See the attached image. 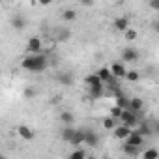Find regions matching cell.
<instances>
[{
  "instance_id": "d6a6232c",
  "label": "cell",
  "mask_w": 159,
  "mask_h": 159,
  "mask_svg": "<svg viewBox=\"0 0 159 159\" xmlns=\"http://www.w3.org/2000/svg\"><path fill=\"white\" fill-rule=\"evenodd\" d=\"M103 159H111V157H103Z\"/></svg>"
},
{
  "instance_id": "4fadbf2b",
  "label": "cell",
  "mask_w": 159,
  "mask_h": 159,
  "mask_svg": "<svg viewBox=\"0 0 159 159\" xmlns=\"http://www.w3.org/2000/svg\"><path fill=\"white\" fill-rule=\"evenodd\" d=\"M11 25H13V28H15V30H23V28L26 26V19H25L23 15H13Z\"/></svg>"
},
{
  "instance_id": "f546056e",
  "label": "cell",
  "mask_w": 159,
  "mask_h": 159,
  "mask_svg": "<svg viewBox=\"0 0 159 159\" xmlns=\"http://www.w3.org/2000/svg\"><path fill=\"white\" fill-rule=\"evenodd\" d=\"M150 6H152L153 10H159V4H157V2H150Z\"/></svg>"
},
{
  "instance_id": "7402d4cb",
  "label": "cell",
  "mask_w": 159,
  "mask_h": 159,
  "mask_svg": "<svg viewBox=\"0 0 159 159\" xmlns=\"http://www.w3.org/2000/svg\"><path fill=\"white\" fill-rule=\"evenodd\" d=\"M62 19L64 21H75L77 19V11L75 10H64L62 11Z\"/></svg>"
},
{
  "instance_id": "5bb4252c",
  "label": "cell",
  "mask_w": 159,
  "mask_h": 159,
  "mask_svg": "<svg viewBox=\"0 0 159 159\" xmlns=\"http://www.w3.org/2000/svg\"><path fill=\"white\" fill-rule=\"evenodd\" d=\"M140 159H159V152L155 148H148V150L140 152Z\"/></svg>"
},
{
  "instance_id": "1f68e13d",
  "label": "cell",
  "mask_w": 159,
  "mask_h": 159,
  "mask_svg": "<svg viewBox=\"0 0 159 159\" xmlns=\"http://www.w3.org/2000/svg\"><path fill=\"white\" fill-rule=\"evenodd\" d=\"M86 159H94V157H86Z\"/></svg>"
},
{
  "instance_id": "cb8c5ba5",
  "label": "cell",
  "mask_w": 159,
  "mask_h": 159,
  "mask_svg": "<svg viewBox=\"0 0 159 159\" xmlns=\"http://www.w3.org/2000/svg\"><path fill=\"white\" fill-rule=\"evenodd\" d=\"M69 144H73V146L83 144V129H81V131H77V129H75V135H73V139H71Z\"/></svg>"
},
{
  "instance_id": "52a82bcc",
  "label": "cell",
  "mask_w": 159,
  "mask_h": 159,
  "mask_svg": "<svg viewBox=\"0 0 159 159\" xmlns=\"http://www.w3.org/2000/svg\"><path fill=\"white\" fill-rule=\"evenodd\" d=\"M142 109H144V101H142L140 98H131V99H127V111L139 114Z\"/></svg>"
},
{
  "instance_id": "83f0119b",
  "label": "cell",
  "mask_w": 159,
  "mask_h": 159,
  "mask_svg": "<svg viewBox=\"0 0 159 159\" xmlns=\"http://www.w3.org/2000/svg\"><path fill=\"white\" fill-rule=\"evenodd\" d=\"M139 125H140L139 133H140L142 137H146V135H152V129H150V125H148V124H140V122H139Z\"/></svg>"
},
{
  "instance_id": "9a60e30c",
  "label": "cell",
  "mask_w": 159,
  "mask_h": 159,
  "mask_svg": "<svg viewBox=\"0 0 159 159\" xmlns=\"http://www.w3.org/2000/svg\"><path fill=\"white\" fill-rule=\"evenodd\" d=\"M73 112H69V111H64L62 114H60V120H62V124L66 125V127H69L71 125V122H73Z\"/></svg>"
},
{
  "instance_id": "44dd1931",
  "label": "cell",
  "mask_w": 159,
  "mask_h": 159,
  "mask_svg": "<svg viewBox=\"0 0 159 159\" xmlns=\"http://www.w3.org/2000/svg\"><path fill=\"white\" fill-rule=\"evenodd\" d=\"M124 79H127L129 83H137L139 79H140V75H139V71H135V69H129L127 73H125V77Z\"/></svg>"
},
{
  "instance_id": "d6986e66",
  "label": "cell",
  "mask_w": 159,
  "mask_h": 159,
  "mask_svg": "<svg viewBox=\"0 0 159 159\" xmlns=\"http://www.w3.org/2000/svg\"><path fill=\"white\" fill-rule=\"evenodd\" d=\"M73 135H75V129H73V127H64V129H62V140L71 142Z\"/></svg>"
},
{
  "instance_id": "ba28073f",
  "label": "cell",
  "mask_w": 159,
  "mask_h": 159,
  "mask_svg": "<svg viewBox=\"0 0 159 159\" xmlns=\"http://www.w3.org/2000/svg\"><path fill=\"white\" fill-rule=\"evenodd\" d=\"M96 75L99 77V81H101L103 84H105V83H107V84H114V83H116V79H114V77L111 75L109 67H101V69H99V71H98Z\"/></svg>"
},
{
  "instance_id": "484cf974",
  "label": "cell",
  "mask_w": 159,
  "mask_h": 159,
  "mask_svg": "<svg viewBox=\"0 0 159 159\" xmlns=\"http://www.w3.org/2000/svg\"><path fill=\"white\" fill-rule=\"evenodd\" d=\"M36 94H38V92H36V88H34V86H26V88H25V92H23V96H25L26 99L36 98Z\"/></svg>"
},
{
  "instance_id": "d4e9b609",
  "label": "cell",
  "mask_w": 159,
  "mask_h": 159,
  "mask_svg": "<svg viewBox=\"0 0 159 159\" xmlns=\"http://www.w3.org/2000/svg\"><path fill=\"white\" fill-rule=\"evenodd\" d=\"M137 36H139V34H137V30H133V28H127V30L124 32V38H125L127 41H135Z\"/></svg>"
},
{
  "instance_id": "8fae6325",
  "label": "cell",
  "mask_w": 159,
  "mask_h": 159,
  "mask_svg": "<svg viewBox=\"0 0 159 159\" xmlns=\"http://www.w3.org/2000/svg\"><path fill=\"white\" fill-rule=\"evenodd\" d=\"M112 131H114V137H116L118 140H125V139L131 135L133 129H129V127H125V125H116Z\"/></svg>"
},
{
  "instance_id": "603a6c76",
  "label": "cell",
  "mask_w": 159,
  "mask_h": 159,
  "mask_svg": "<svg viewBox=\"0 0 159 159\" xmlns=\"http://www.w3.org/2000/svg\"><path fill=\"white\" fill-rule=\"evenodd\" d=\"M103 127H105L107 131H112V129L116 127V120H114V118H111V116L103 118Z\"/></svg>"
},
{
  "instance_id": "7c38bea8",
  "label": "cell",
  "mask_w": 159,
  "mask_h": 159,
  "mask_svg": "<svg viewBox=\"0 0 159 159\" xmlns=\"http://www.w3.org/2000/svg\"><path fill=\"white\" fill-rule=\"evenodd\" d=\"M17 133H19V137L25 139V140H32V139H34V131H32L28 125H19V127H17Z\"/></svg>"
},
{
  "instance_id": "6da1fadb",
  "label": "cell",
  "mask_w": 159,
  "mask_h": 159,
  "mask_svg": "<svg viewBox=\"0 0 159 159\" xmlns=\"http://www.w3.org/2000/svg\"><path fill=\"white\" fill-rule=\"evenodd\" d=\"M21 66L28 71H45L47 69V56L45 54H28L23 58Z\"/></svg>"
},
{
  "instance_id": "3957f363",
  "label": "cell",
  "mask_w": 159,
  "mask_h": 159,
  "mask_svg": "<svg viewBox=\"0 0 159 159\" xmlns=\"http://www.w3.org/2000/svg\"><path fill=\"white\" fill-rule=\"evenodd\" d=\"M83 144H86L90 148H98L99 146V135L94 129H83Z\"/></svg>"
},
{
  "instance_id": "4dcf8cb0",
  "label": "cell",
  "mask_w": 159,
  "mask_h": 159,
  "mask_svg": "<svg viewBox=\"0 0 159 159\" xmlns=\"http://www.w3.org/2000/svg\"><path fill=\"white\" fill-rule=\"evenodd\" d=\"M0 159H8V157H4V155H2V153H0Z\"/></svg>"
},
{
  "instance_id": "8992f818",
  "label": "cell",
  "mask_w": 159,
  "mask_h": 159,
  "mask_svg": "<svg viewBox=\"0 0 159 159\" xmlns=\"http://www.w3.org/2000/svg\"><path fill=\"white\" fill-rule=\"evenodd\" d=\"M109 71H111V75H112L114 79H124L125 73H127V69H125V66H124L122 62H114V64L109 67Z\"/></svg>"
},
{
  "instance_id": "7a4b0ae2",
  "label": "cell",
  "mask_w": 159,
  "mask_h": 159,
  "mask_svg": "<svg viewBox=\"0 0 159 159\" xmlns=\"http://www.w3.org/2000/svg\"><path fill=\"white\" fill-rule=\"evenodd\" d=\"M120 122H122V125H125V127H129V129H133L135 125H139V114H135V112H131V111H122V114H120V118H118Z\"/></svg>"
},
{
  "instance_id": "9c48e42d",
  "label": "cell",
  "mask_w": 159,
  "mask_h": 159,
  "mask_svg": "<svg viewBox=\"0 0 159 159\" xmlns=\"http://www.w3.org/2000/svg\"><path fill=\"white\" fill-rule=\"evenodd\" d=\"M122 60L124 62H137L139 60V51L133 49V47H125L122 51Z\"/></svg>"
},
{
  "instance_id": "e0dca14e",
  "label": "cell",
  "mask_w": 159,
  "mask_h": 159,
  "mask_svg": "<svg viewBox=\"0 0 159 159\" xmlns=\"http://www.w3.org/2000/svg\"><path fill=\"white\" fill-rule=\"evenodd\" d=\"M58 83H62L64 86H69V84H73V77L69 73H60L58 75Z\"/></svg>"
},
{
  "instance_id": "2e32d148",
  "label": "cell",
  "mask_w": 159,
  "mask_h": 159,
  "mask_svg": "<svg viewBox=\"0 0 159 159\" xmlns=\"http://www.w3.org/2000/svg\"><path fill=\"white\" fill-rule=\"evenodd\" d=\"M88 155H86V152L83 150V148H77V150H73L71 153H69V157L67 159H86Z\"/></svg>"
},
{
  "instance_id": "f1b7e54d",
  "label": "cell",
  "mask_w": 159,
  "mask_h": 159,
  "mask_svg": "<svg viewBox=\"0 0 159 159\" xmlns=\"http://www.w3.org/2000/svg\"><path fill=\"white\" fill-rule=\"evenodd\" d=\"M71 34H69V30H66V28H60V32H58V39H67Z\"/></svg>"
},
{
  "instance_id": "ac0fdd59",
  "label": "cell",
  "mask_w": 159,
  "mask_h": 159,
  "mask_svg": "<svg viewBox=\"0 0 159 159\" xmlns=\"http://www.w3.org/2000/svg\"><path fill=\"white\" fill-rule=\"evenodd\" d=\"M103 90H105V86H103V84H98V86H90L88 92H90L92 98H101V96H103Z\"/></svg>"
},
{
  "instance_id": "277c9868",
  "label": "cell",
  "mask_w": 159,
  "mask_h": 159,
  "mask_svg": "<svg viewBox=\"0 0 159 159\" xmlns=\"http://www.w3.org/2000/svg\"><path fill=\"white\" fill-rule=\"evenodd\" d=\"M41 47H43V41H41L38 36L30 38L28 43H26V49H28L30 54H41Z\"/></svg>"
},
{
  "instance_id": "ffe728a7",
  "label": "cell",
  "mask_w": 159,
  "mask_h": 159,
  "mask_svg": "<svg viewBox=\"0 0 159 159\" xmlns=\"http://www.w3.org/2000/svg\"><path fill=\"white\" fill-rule=\"evenodd\" d=\"M86 84H88V86H98V84H103V83L99 81V77H98L96 73H92V75L86 77Z\"/></svg>"
},
{
  "instance_id": "30bf717a",
  "label": "cell",
  "mask_w": 159,
  "mask_h": 159,
  "mask_svg": "<svg viewBox=\"0 0 159 159\" xmlns=\"http://www.w3.org/2000/svg\"><path fill=\"white\" fill-rule=\"evenodd\" d=\"M129 28V17L127 15H120L114 19V30H120V32H125Z\"/></svg>"
},
{
  "instance_id": "4316f807",
  "label": "cell",
  "mask_w": 159,
  "mask_h": 159,
  "mask_svg": "<svg viewBox=\"0 0 159 159\" xmlns=\"http://www.w3.org/2000/svg\"><path fill=\"white\" fill-rule=\"evenodd\" d=\"M124 152L127 153V155H139L140 152H142V148H133V146H124Z\"/></svg>"
},
{
  "instance_id": "5b68a950",
  "label": "cell",
  "mask_w": 159,
  "mask_h": 159,
  "mask_svg": "<svg viewBox=\"0 0 159 159\" xmlns=\"http://www.w3.org/2000/svg\"><path fill=\"white\" fill-rule=\"evenodd\" d=\"M125 144H127V146H133V148H142L144 137H142L139 131H131V135L125 139Z\"/></svg>"
}]
</instances>
